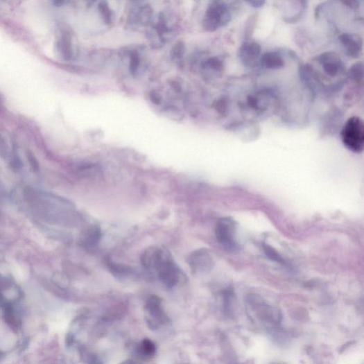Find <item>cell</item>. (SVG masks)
<instances>
[{
  "instance_id": "obj_1",
  "label": "cell",
  "mask_w": 364,
  "mask_h": 364,
  "mask_svg": "<svg viewBox=\"0 0 364 364\" xmlns=\"http://www.w3.org/2000/svg\"><path fill=\"white\" fill-rule=\"evenodd\" d=\"M142 263L150 272L157 275L168 288L185 282L186 275L175 263L169 250L164 247H150L142 256Z\"/></svg>"
},
{
  "instance_id": "obj_2",
  "label": "cell",
  "mask_w": 364,
  "mask_h": 364,
  "mask_svg": "<svg viewBox=\"0 0 364 364\" xmlns=\"http://www.w3.org/2000/svg\"><path fill=\"white\" fill-rule=\"evenodd\" d=\"M248 318L257 327L268 330H277L281 327L283 315L279 308L258 294H249L245 299Z\"/></svg>"
},
{
  "instance_id": "obj_3",
  "label": "cell",
  "mask_w": 364,
  "mask_h": 364,
  "mask_svg": "<svg viewBox=\"0 0 364 364\" xmlns=\"http://www.w3.org/2000/svg\"><path fill=\"white\" fill-rule=\"evenodd\" d=\"M277 103L275 94L269 89H264L248 95L242 108L263 118L271 113Z\"/></svg>"
},
{
  "instance_id": "obj_4",
  "label": "cell",
  "mask_w": 364,
  "mask_h": 364,
  "mask_svg": "<svg viewBox=\"0 0 364 364\" xmlns=\"http://www.w3.org/2000/svg\"><path fill=\"white\" fill-rule=\"evenodd\" d=\"M342 141L347 149L361 153L364 148V124L357 116L349 118L343 124L340 131Z\"/></svg>"
},
{
  "instance_id": "obj_5",
  "label": "cell",
  "mask_w": 364,
  "mask_h": 364,
  "mask_svg": "<svg viewBox=\"0 0 364 364\" xmlns=\"http://www.w3.org/2000/svg\"><path fill=\"white\" fill-rule=\"evenodd\" d=\"M232 19V10L228 2L214 1L210 3L205 13L203 25L210 33L227 26Z\"/></svg>"
},
{
  "instance_id": "obj_6",
  "label": "cell",
  "mask_w": 364,
  "mask_h": 364,
  "mask_svg": "<svg viewBox=\"0 0 364 364\" xmlns=\"http://www.w3.org/2000/svg\"><path fill=\"white\" fill-rule=\"evenodd\" d=\"M315 61L322 70L325 78H340L347 75V68L340 55L333 51H326L318 55Z\"/></svg>"
},
{
  "instance_id": "obj_7",
  "label": "cell",
  "mask_w": 364,
  "mask_h": 364,
  "mask_svg": "<svg viewBox=\"0 0 364 364\" xmlns=\"http://www.w3.org/2000/svg\"><path fill=\"white\" fill-rule=\"evenodd\" d=\"M236 223L230 218H220L216 227V236L218 241L225 248L231 251L239 249L236 241Z\"/></svg>"
},
{
  "instance_id": "obj_8",
  "label": "cell",
  "mask_w": 364,
  "mask_h": 364,
  "mask_svg": "<svg viewBox=\"0 0 364 364\" xmlns=\"http://www.w3.org/2000/svg\"><path fill=\"white\" fill-rule=\"evenodd\" d=\"M345 119V112L340 107L330 108L320 121V132L322 137H329L341 131Z\"/></svg>"
},
{
  "instance_id": "obj_9",
  "label": "cell",
  "mask_w": 364,
  "mask_h": 364,
  "mask_svg": "<svg viewBox=\"0 0 364 364\" xmlns=\"http://www.w3.org/2000/svg\"><path fill=\"white\" fill-rule=\"evenodd\" d=\"M145 309L148 314L146 322L151 329L156 330L161 325L169 322V318L162 309V300L158 296H150L146 301Z\"/></svg>"
},
{
  "instance_id": "obj_10",
  "label": "cell",
  "mask_w": 364,
  "mask_h": 364,
  "mask_svg": "<svg viewBox=\"0 0 364 364\" xmlns=\"http://www.w3.org/2000/svg\"><path fill=\"white\" fill-rule=\"evenodd\" d=\"M238 58L241 64L246 68H254L261 57V44L254 40H245L238 50Z\"/></svg>"
},
{
  "instance_id": "obj_11",
  "label": "cell",
  "mask_w": 364,
  "mask_h": 364,
  "mask_svg": "<svg viewBox=\"0 0 364 364\" xmlns=\"http://www.w3.org/2000/svg\"><path fill=\"white\" fill-rule=\"evenodd\" d=\"M188 264L193 273L203 274L209 272L214 266V258L206 248L193 252L188 259Z\"/></svg>"
},
{
  "instance_id": "obj_12",
  "label": "cell",
  "mask_w": 364,
  "mask_h": 364,
  "mask_svg": "<svg viewBox=\"0 0 364 364\" xmlns=\"http://www.w3.org/2000/svg\"><path fill=\"white\" fill-rule=\"evenodd\" d=\"M338 42L345 54L351 59H358L363 52V38L355 33H345L338 37Z\"/></svg>"
},
{
  "instance_id": "obj_13",
  "label": "cell",
  "mask_w": 364,
  "mask_h": 364,
  "mask_svg": "<svg viewBox=\"0 0 364 364\" xmlns=\"http://www.w3.org/2000/svg\"><path fill=\"white\" fill-rule=\"evenodd\" d=\"M152 9L145 4L135 6L128 17L129 24L133 28L147 26L151 21Z\"/></svg>"
},
{
  "instance_id": "obj_14",
  "label": "cell",
  "mask_w": 364,
  "mask_h": 364,
  "mask_svg": "<svg viewBox=\"0 0 364 364\" xmlns=\"http://www.w3.org/2000/svg\"><path fill=\"white\" fill-rule=\"evenodd\" d=\"M201 71L207 80H214L223 76L225 71V64L219 58H209L202 62Z\"/></svg>"
},
{
  "instance_id": "obj_15",
  "label": "cell",
  "mask_w": 364,
  "mask_h": 364,
  "mask_svg": "<svg viewBox=\"0 0 364 364\" xmlns=\"http://www.w3.org/2000/svg\"><path fill=\"white\" fill-rule=\"evenodd\" d=\"M173 35L170 25H168L164 17L158 19L150 29V40L155 44L162 45L171 38Z\"/></svg>"
},
{
  "instance_id": "obj_16",
  "label": "cell",
  "mask_w": 364,
  "mask_h": 364,
  "mask_svg": "<svg viewBox=\"0 0 364 364\" xmlns=\"http://www.w3.org/2000/svg\"><path fill=\"white\" fill-rule=\"evenodd\" d=\"M261 67L266 70L275 71L286 67V61L281 53L270 51L263 53L259 60Z\"/></svg>"
},
{
  "instance_id": "obj_17",
  "label": "cell",
  "mask_w": 364,
  "mask_h": 364,
  "mask_svg": "<svg viewBox=\"0 0 364 364\" xmlns=\"http://www.w3.org/2000/svg\"><path fill=\"white\" fill-rule=\"evenodd\" d=\"M101 236L102 232L101 227L96 225V224H92V225L83 232L81 236L80 243L84 248L88 250H92L98 246Z\"/></svg>"
},
{
  "instance_id": "obj_18",
  "label": "cell",
  "mask_w": 364,
  "mask_h": 364,
  "mask_svg": "<svg viewBox=\"0 0 364 364\" xmlns=\"http://www.w3.org/2000/svg\"><path fill=\"white\" fill-rule=\"evenodd\" d=\"M58 48L65 60H71L73 57V45L71 34L67 31H63L58 42Z\"/></svg>"
},
{
  "instance_id": "obj_19",
  "label": "cell",
  "mask_w": 364,
  "mask_h": 364,
  "mask_svg": "<svg viewBox=\"0 0 364 364\" xmlns=\"http://www.w3.org/2000/svg\"><path fill=\"white\" fill-rule=\"evenodd\" d=\"M3 320L6 324L15 332H18L21 327V320L16 312L13 304H7L2 307Z\"/></svg>"
},
{
  "instance_id": "obj_20",
  "label": "cell",
  "mask_w": 364,
  "mask_h": 364,
  "mask_svg": "<svg viewBox=\"0 0 364 364\" xmlns=\"http://www.w3.org/2000/svg\"><path fill=\"white\" fill-rule=\"evenodd\" d=\"M363 85L350 82V87L344 96L345 105L351 107L363 97Z\"/></svg>"
},
{
  "instance_id": "obj_21",
  "label": "cell",
  "mask_w": 364,
  "mask_h": 364,
  "mask_svg": "<svg viewBox=\"0 0 364 364\" xmlns=\"http://www.w3.org/2000/svg\"><path fill=\"white\" fill-rule=\"evenodd\" d=\"M347 79L352 83L363 85V64L358 62L353 64L347 71Z\"/></svg>"
},
{
  "instance_id": "obj_22",
  "label": "cell",
  "mask_w": 364,
  "mask_h": 364,
  "mask_svg": "<svg viewBox=\"0 0 364 364\" xmlns=\"http://www.w3.org/2000/svg\"><path fill=\"white\" fill-rule=\"evenodd\" d=\"M106 263L110 272L116 277H127L133 272V270L130 266L120 264L110 260H107Z\"/></svg>"
},
{
  "instance_id": "obj_23",
  "label": "cell",
  "mask_w": 364,
  "mask_h": 364,
  "mask_svg": "<svg viewBox=\"0 0 364 364\" xmlns=\"http://www.w3.org/2000/svg\"><path fill=\"white\" fill-rule=\"evenodd\" d=\"M157 348L155 345L150 340H144L137 348V354L139 357L148 359L154 356L156 354Z\"/></svg>"
},
{
  "instance_id": "obj_24",
  "label": "cell",
  "mask_w": 364,
  "mask_h": 364,
  "mask_svg": "<svg viewBox=\"0 0 364 364\" xmlns=\"http://www.w3.org/2000/svg\"><path fill=\"white\" fill-rule=\"evenodd\" d=\"M258 20V15L254 14L250 15L245 21L244 28V41L252 39Z\"/></svg>"
},
{
  "instance_id": "obj_25",
  "label": "cell",
  "mask_w": 364,
  "mask_h": 364,
  "mask_svg": "<svg viewBox=\"0 0 364 364\" xmlns=\"http://www.w3.org/2000/svg\"><path fill=\"white\" fill-rule=\"evenodd\" d=\"M215 108L220 115L223 116H227L229 109V98L226 96H223L218 99L215 103Z\"/></svg>"
},
{
  "instance_id": "obj_26",
  "label": "cell",
  "mask_w": 364,
  "mask_h": 364,
  "mask_svg": "<svg viewBox=\"0 0 364 364\" xmlns=\"http://www.w3.org/2000/svg\"><path fill=\"white\" fill-rule=\"evenodd\" d=\"M139 55L137 51L130 55V68L132 73H137L141 66V60L139 59Z\"/></svg>"
},
{
  "instance_id": "obj_27",
  "label": "cell",
  "mask_w": 364,
  "mask_h": 364,
  "mask_svg": "<svg viewBox=\"0 0 364 364\" xmlns=\"http://www.w3.org/2000/svg\"><path fill=\"white\" fill-rule=\"evenodd\" d=\"M266 255L268 256L271 259L277 261L278 263H283L284 260L279 256L277 252L269 245H264Z\"/></svg>"
},
{
  "instance_id": "obj_28",
  "label": "cell",
  "mask_w": 364,
  "mask_h": 364,
  "mask_svg": "<svg viewBox=\"0 0 364 364\" xmlns=\"http://www.w3.org/2000/svg\"><path fill=\"white\" fill-rule=\"evenodd\" d=\"M7 153V146L6 142L3 137L0 135V154L6 155Z\"/></svg>"
},
{
  "instance_id": "obj_29",
  "label": "cell",
  "mask_w": 364,
  "mask_h": 364,
  "mask_svg": "<svg viewBox=\"0 0 364 364\" xmlns=\"http://www.w3.org/2000/svg\"><path fill=\"white\" fill-rule=\"evenodd\" d=\"M246 3L250 6L252 8L259 9V8H263L264 5L266 4V2L265 1H256L255 0V1H248L246 2Z\"/></svg>"
},
{
  "instance_id": "obj_30",
  "label": "cell",
  "mask_w": 364,
  "mask_h": 364,
  "mask_svg": "<svg viewBox=\"0 0 364 364\" xmlns=\"http://www.w3.org/2000/svg\"><path fill=\"white\" fill-rule=\"evenodd\" d=\"M88 364H102V362L98 357L92 355L88 359Z\"/></svg>"
},
{
  "instance_id": "obj_31",
  "label": "cell",
  "mask_w": 364,
  "mask_h": 364,
  "mask_svg": "<svg viewBox=\"0 0 364 364\" xmlns=\"http://www.w3.org/2000/svg\"><path fill=\"white\" fill-rule=\"evenodd\" d=\"M4 356V354L1 352H0V359L3 358Z\"/></svg>"
},
{
  "instance_id": "obj_32",
  "label": "cell",
  "mask_w": 364,
  "mask_h": 364,
  "mask_svg": "<svg viewBox=\"0 0 364 364\" xmlns=\"http://www.w3.org/2000/svg\"><path fill=\"white\" fill-rule=\"evenodd\" d=\"M272 364H285V363H272Z\"/></svg>"
}]
</instances>
